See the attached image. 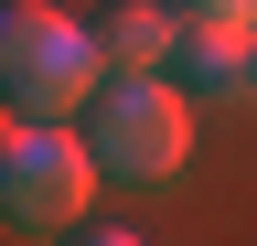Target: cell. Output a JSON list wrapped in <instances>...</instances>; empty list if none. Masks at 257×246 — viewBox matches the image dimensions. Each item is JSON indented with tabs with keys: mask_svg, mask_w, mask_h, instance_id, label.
Listing matches in <instances>:
<instances>
[{
	"mask_svg": "<svg viewBox=\"0 0 257 246\" xmlns=\"http://www.w3.org/2000/svg\"><path fill=\"white\" fill-rule=\"evenodd\" d=\"M182 11H225V22H257V0H182Z\"/></svg>",
	"mask_w": 257,
	"mask_h": 246,
	"instance_id": "obj_7",
	"label": "cell"
},
{
	"mask_svg": "<svg viewBox=\"0 0 257 246\" xmlns=\"http://www.w3.org/2000/svg\"><path fill=\"white\" fill-rule=\"evenodd\" d=\"M161 75H172L193 107H236V97H257V22L182 11V33H172V65H161Z\"/></svg>",
	"mask_w": 257,
	"mask_h": 246,
	"instance_id": "obj_4",
	"label": "cell"
},
{
	"mask_svg": "<svg viewBox=\"0 0 257 246\" xmlns=\"http://www.w3.org/2000/svg\"><path fill=\"white\" fill-rule=\"evenodd\" d=\"M96 150L75 118H22L11 139H0V225H22V235H64V225H86V193H96Z\"/></svg>",
	"mask_w": 257,
	"mask_h": 246,
	"instance_id": "obj_3",
	"label": "cell"
},
{
	"mask_svg": "<svg viewBox=\"0 0 257 246\" xmlns=\"http://www.w3.org/2000/svg\"><path fill=\"white\" fill-rule=\"evenodd\" d=\"M172 0H118L107 22H96V54H107V75H161L172 65Z\"/></svg>",
	"mask_w": 257,
	"mask_h": 246,
	"instance_id": "obj_5",
	"label": "cell"
},
{
	"mask_svg": "<svg viewBox=\"0 0 257 246\" xmlns=\"http://www.w3.org/2000/svg\"><path fill=\"white\" fill-rule=\"evenodd\" d=\"M96 86H107L96 22L54 11V0H0V107H22V118H86Z\"/></svg>",
	"mask_w": 257,
	"mask_h": 246,
	"instance_id": "obj_1",
	"label": "cell"
},
{
	"mask_svg": "<svg viewBox=\"0 0 257 246\" xmlns=\"http://www.w3.org/2000/svg\"><path fill=\"white\" fill-rule=\"evenodd\" d=\"M75 246H150V235H128V225H86Z\"/></svg>",
	"mask_w": 257,
	"mask_h": 246,
	"instance_id": "obj_6",
	"label": "cell"
},
{
	"mask_svg": "<svg viewBox=\"0 0 257 246\" xmlns=\"http://www.w3.org/2000/svg\"><path fill=\"white\" fill-rule=\"evenodd\" d=\"M86 150L107 182H172L193 161V97L172 75H107L86 97Z\"/></svg>",
	"mask_w": 257,
	"mask_h": 246,
	"instance_id": "obj_2",
	"label": "cell"
}]
</instances>
